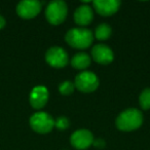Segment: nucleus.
<instances>
[{
  "mask_svg": "<svg viewBox=\"0 0 150 150\" xmlns=\"http://www.w3.org/2000/svg\"><path fill=\"white\" fill-rule=\"evenodd\" d=\"M139 102L144 110L150 109V88H146L141 93L139 98Z\"/></svg>",
  "mask_w": 150,
  "mask_h": 150,
  "instance_id": "nucleus-15",
  "label": "nucleus"
},
{
  "mask_svg": "<svg viewBox=\"0 0 150 150\" xmlns=\"http://www.w3.org/2000/svg\"><path fill=\"white\" fill-rule=\"evenodd\" d=\"M71 144L74 148L79 150H83L88 148L94 143L93 134L88 129H78L74 132L71 136Z\"/></svg>",
  "mask_w": 150,
  "mask_h": 150,
  "instance_id": "nucleus-8",
  "label": "nucleus"
},
{
  "mask_svg": "<svg viewBox=\"0 0 150 150\" xmlns=\"http://www.w3.org/2000/svg\"><path fill=\"white\" fill-rule=\"evenodd\" d=\"M41 11V3L36 0H24L18 4L17 13L25 20L35 18Z\"/></svg>",
  "mask_w": 150,
  "mask_h": 150,
  "instance_id": "nucleus-7",
  "label": "nucleus"
},
{
  "mask_svg": "<svg viewBox=\"0 0 150 150\" xmlns=\"http://www.w3.org/2000/svg\"><path fill=\"white\" fill-rule=\"evenodd\" d=\"M93 144H94L97 148H103L105 146V142H104V140H102V139L94 140V143Z\"/></svg>",
  "mask_w": 150,
  "mask_h": 150,
  "instance_id": "nucleus-18",
  "label": "nucleus"
},
{
  "mask_svg": "<svg viewBox=\"0 0 150 150\" xmlns=\"http://www.w3.org/2000/svg\"><path fill=\"white\" fill-rule=\"evenodd\" d=\"M74 86L82 93H92L99 86V78L93 72H81L75 77Z\"/></svg>",
  "mask_w": 150,
  "mask_h": 150,
  "instance_id": "nucleus-5",
  "label": "nucleus"
},
{
  "mask_svg": "<svg viewBox=\"0 0 150 150\" xmlns=\"http://www.w3.org/2000/svg\"><path fill=\"white\" fill-rule=\"evenodd\" d=\"M67 43L78 50H84L91 46L94 40V34L86 28H73L67 32L65 36Z\"/></svg>",
  "mask_w": 150,
  "mask_h": 150,
  "instance_id": "nucleus-1",
  "label": "nucleus"
},
{
  "mask_svg": "<svg viewBox=\"0 0 150 150\" xmlns=\"http://www.w3.org/2000/svg\"><path fill=\"white\" fill-rule=\"evenodd\" d=\"M54 125L58 127L59 129H66L69 127V120L66 117H59L56 121H54Z\"/></svg>",
  "mask_w": 150,
  "mask_h": 150,
  "instance_id": "nucleus-17",
  "label": "nucleus"
},
{
  "mask_svg": "<svg viewBox=\"0 0 150 150\" xmlns=\"http://www.w3.org/2000/svg\"><path fill=\"white\" fill-rule=\"evenodd\" d=\"M30 125L36 133L46 134L50 133L54 127V120L48 113L37 112L30 118Z\"/></svg>",
  "mask_w": 150,
  "mask_h": 150,
  "instance_id": "nucleus-4",
  "label": "nucleus"
},
{
  "mask_svg": "<svg viewBox=\"0 0 150 150\" xmlns=\"http://www.w3.org/2000/svg\"><path fill=\"white\" fill-rule=\"evenodd\" d=\"M67 5L64 1H52L47 5L45 11V17L48 23L52 25H60L67 17Z\"/></svg>",
  "mask_w": 150,
  "mask_h": 150,
  "instance_id": "nucleus-3",
  "label": "nucleus"
},
{
  "mask_svg": "<svg viewBox=\"0 0 150 150\" xmlns=\"http://www.w3.org/2000/svg\"><path fill=\"white\" fill-rule=\"evenodd\" d=\"M74 83L71 81H64L62 84H60V86H59V91H60V93L62 95H70L73 93V91H74Z\"/></svg>",
  "mask_w": 150,
  "mask_h": 150,
  "instance_id": "nucleus-16",
  "label": "nucleus"
},
{
  "mask_svg": "<svg viewBox=\"0 0 150 150\" xmlns=\"http://www.w3.org/2000/svg\"><path fill=\"white\" fill-rule=\"evenodd\" d=\"M71 65L75 69L83 70L91 65V58L86 52H78L71 59Z\"/></svg>",
  "mask_w": 150,
  "mask_h": 150,
  "instance_id": "nucleus-13",
  "label": "nucleus"
},
{
  "mask_svg": "<svg viewBox=\"0 0 150 150\" xmlns=\"http://www.w3.org/2000/svg\"><path fill=\"white\" fill-rule=\"evenodd\" d=\"M4 26H5V19L2 17V16L0 15V30L2 29Z\"/></svg>",
  "mask_w": 150,
  "mask_h": 150,
  "instance_id": "nucleus-19",
  "label": "nucleus"
},
{
  "mask_svg": "<svg viewBox=\"0 0 150 150\" xmlns=\"http://www.w3.org/2000/svg\"><path fill=\"white\" fill-rule=\"evenodd\" d=\"M45 60L54 68H63L68 64V54L66 50L59 46H52L46 52Z\"/></svg>",
  "mask_w": 150,
  "mask_h": 150,
  "instance_id": "nucleus-6",
  "label": "nucleus"
},
{
  "mask_svg": "<svg viewBox=\"0 0 150 150\" xmlns=\"http://www.w3.org/2000/svg\"><path fill=\"white\" fill-rule=\"evenodd\" d=\"M92 57L94 61L102 65L110 64L113 61L114 54L109 46L106 44H96L92 50Z\"/></svg>",
  "mask_w": 150,
  "mask_h": 150,
  "instance_id": "nucleus-9",
  "label": "nucleus"
},
{
  "mask_svg": "<svg viewBox=\"0 0 150 150\" xmlns=\"http://www.w3.org/2000/svg\"><path fill=\"white\" fill-rule=\"evenodd\" d=\"M94 19L93 8L86 4L80 5L74 13V21L77 25L86 26Z\"/></svg>",
  "mask_w": 150,
  "mask_h": 150,
  "instance_id": "nucleus-12",
  "label": "nucleus"
},
{
  "mask_svg": "<svg viewBox=\"0 0 150 150\" xmlns=\"http://www.w3.org/2000/svg\"><path fill=\"white\" fill-rule=\"evenodd\" d=\"M111 33H112V30L110 26L107 24H101L96 28L95 36L99 40H106L111 36Z\"/></svg>",
  "mask_w": 150,
  "mask_h": 150,
  "instance_id": "nucleus-14",
  "label": "nucleus"
},
{
  "mask_svg": "<svg viewBox=\"0 0 150 150\" xmlns=\"http://www.w3.org/2000/svg\"><path fill=\"white\" fill-rule=\"evenodd\" d=\"M48 100V92L46 88L42 86H35L30 93L29 101L31 106L34 109H41L44 105L47 103Z\"/></svg>",
  "mask_w": 150,
  "mask_h": 150,
  "instance_id": "nucleus-10",
  "label": "nucleus"
},
{
  "mask_svg": "<svg viewBox=\"0 0 150 150\" xmlns=\"http://www.w3.org/2000/svg\"><path fill=\"white\" fill-rule=\"evenodd\" d=\"M120 2L117 0H97L94 1V7L96 11L101 16L109 17L118 11Z\"/></svg>",
  "mask_w": 150,
  "mask_h": 150,
  "instance_id": "nucleus-11",
  "label": "nucleus"
},
{
  "mask_svg": "<svg viewBox=\"0 0 150 150\" xmlns=\"http://www.w3.org/2000/svg\"><path fill=\"white\" fill-rule=\"evenodd\" d=\"M143 122V115L138 109H127L121 112L116 118V127L120 131L129 132L141 127Z\"/></svg>",
  "mask_w": 150,
  "mask_h": 150,
  "instance_id": "nucleus-2",
  "label": "nucleus"
}]
</instances>
